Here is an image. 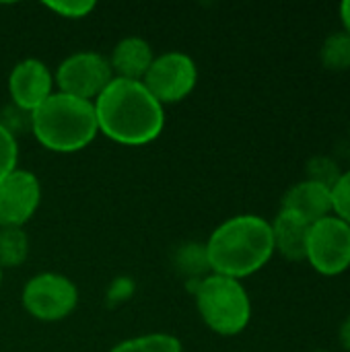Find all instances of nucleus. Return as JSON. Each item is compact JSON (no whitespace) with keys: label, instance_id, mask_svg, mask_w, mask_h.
<instances>
[{"label":"nucleus","instance_id":"obj_1","mask_svg":"<svg viewBox=\"0 0 350 352\" xmlns=\"http://www.w3.org/2000/svg\"><path fill=\"white\" fill-rule=\"evenodd\" d=\"M93 105L99 134L122 146L151 144L165 128V107L142 80L113 78Z\"/></svg>","mask_w":350,"mask_h":352},{"label":"nucleus","instance_id":"obj_2","mask_svg":"<svg viewBox=\"0 0 350 352\" xmlns=\"http://www.w3.org/2000/svg\"><path fill=\"white\" fill-rule=\"evenodd\" d=\"M204 250L210 272L243 280L274 256L272 227L258 214H235L210 233Z\"/></svg>","mask_w":350,"mask_h":352},{"label":"nucleus","instance_id":"obj_3","mask_svg":"<svg viewBox=\"0 0 350 352\" xmlns=\"http://www.w3.org/2000/svg\"><path fill=\"white\" fill-rule=\"evenodd\" d=\"M29 130L35 140L52 153H78L99 134L95 105L54 91L29 116Z\"/></svg>","mask_w":350,"mask_h":352},{"label":"nucleus","instance_id":"obj_4","mask_svg":"<svg viewBox=\"0 0 350 352\" xmlns=\"http://www.w3.org/2000/svg\"><path fill=\"white\" fill-rule=\"evenodd\" d=\"M196 309L215 334L237 336L252 320V299L241 280L210 272L194 285Z\"/></svg>","mask_w":350,"mask_h":352},{"label":"nucleus","instance_id":"obj_5","mask_svg":"<svg viewBox=\"0 0 350 352\" xmlns=\"http://www.w3.org/2000/svg\"><path fill=\"white\" fill-rule=\"evenodd\" d=\"M21 303L39 322H62L76 309L78 289L60 272H39L25 283Z\"/></svg>","mask_w":350,"mask_h":352},{"label":"nucleus","instance_id":"obj_6","mask_svg":"<svg viewBox=\"0 0 350 352\" xmlns=\"http://www.w3.org/2000/svg\"><path fill=\"white\" fill-rule=\"evenodd\" d=\"M113 78L116 76L107 56L91 50L66 56L54 72L56 91L91 103L107 89Z\"/></svg>","mask_w":350,"mask_h":352},{"label":"nucleus","instance_id":"obj_7","mask_svg":"<svg viewBox=\"0 0 350 352\" xmlns=\"http://www.w3.org/2000/svg\"><path fill=\"white\" fill-rule=\"evenodd\" d=\"M198 82V66L192 56L184 52H165L155 56L142 85L165 107L184 101Z\"/></svg>","mask_w":350,"mask_h":352},{"label":"nucleus","instance_id":"obj_8","mask_svg":"<svg viewBox=\"0 0 350 352\" xmlns=\"http://www.w3.org/2000/svg\"><path fill=\"white\" fill-rule=\"evenodd\" d=\"M305 260L324 276H338L350 268V225L330 214L311 225Z\"/></svg>","mask_w":350,"mask_h":352},{"label":"nucleus","instance_id":"obj_9","mask_svg":"<svg viewBox=\"0 0 350 352\" xmlns=\"http://www.w3.org/2000/svg\"><path fill=\"white\" fill-rule=\"evenodd\" d=\"M41 202V184L35 173L17 167L0 179V229L17 227L33 219Z\"/></svg>","mask_w":350,"mask_h":352},{"label":"nucleus","instance_id":"obj_10","mask_svg":"<svg viewBox=\"0 0 350 352\" xmlns=\"http://www.w3.org/2000/svg\"><path fill=\"white\" fill-rule=\"evenodd\" d=\"M54 91V72L37 58H25L17 62L8 74V95L12 107L25 113H33Z\"/></svg>","mask_w":350,"mask_h":352},{"label":"nucleus","instance_id":"obj_11","mask_svg":"<svg viewBox=\"0 0 350 352\" xmlns=\"http://www.w3.org/2000/svg\"><path fill=\"white\" fill-rule=\"evenodd\" d=\"M281 210H289L314 225L332 214V188L311 179L297 182L285 192Z\"/></svg>","mask_w":350,"mask_h":352},{"label":"nucleus","instance_id":"obj_12","mask_svg":"<svg viewBox=\"0 0 350 352\" xmlns=\"http://www.w3.org/2000/svg\"><path fill=\"white\" fill-rule=\"evenodd\" d=\"M107 60L116 78L142 80L155 60V52H153V45L144 37L130 35V37L120 39L113 45Z\"/></svg>","mask_w":350,"mask_h":352},{"label":"nucleus","instance_id":"obj_13","mask_svg":"<svg viewBox=\"0 0 350 352\" xmlns=\"http://www.w3.org/2000/svg\"><path fill=\"white\" fill-rule=\"evenodd\" d=\"M274 252L289 262H303L307 256V237L311 225L289 210H281L270 223Z\"/></svg>","mask_w":350,"mask_h":352},{"label":"nucleus","instance_id":"obj_14","mask_svg":"<svg viewBox=\"0 0 350 352\" xmlns=\"http://www.w3.org/2000/svg\"><path fill=\"white\" fill-rule=\"evenodd\" d=\"M184 346L179 338L165 334V332H153V334H142L134 336L128 340L118 342L109 352H182Z\"/></svg>","mask_w":350,"mask_h":352},{"label":"nucleus","instance_id":"obj_15","mask_svg":"<svg viewBox=\"0 0 350 352\" xmlns=\"http://www.w3.org/2000/svg\"><path fill=\"white\" fill-rule=\"evenodd\" d=\"M29 256V237L23 229H0V268H17Z\"/></svg>","mask_w":350,"mask_h":352},{"label":"nucleus","instance_id":"obj_16","mask_svg":"<svg viewBox=\"0 0 350 352\" xmlns=\"http://www.w3.org/2000/svg\"><path fill=\"white\" fill-rule=\"evenodd\" d=\"M320 60L328 70L342 72L350 68V35L347 31H336L326 37L320 50Z\"/></svg>","mask_w":350,"mask_h":352},{"label":"nucleus","instance_id":"obj_17","mask_svg":"<svg viewBox=\"0 0 350 352\" xmlns=\"http://www.w3.org/2000/svg\"><path fill=\"white\" fill-rule=\"evenodd\" d=\"M177 264H182L184 272L192 276L194 285L200 283L204 276L210 274V266H208V258H206V250L204 245H186L182 252H179V260Z\"/></svg>","mask_w":350,"mask_h":352},{"label":"nucleus","instance_id":"obj_18","mask_svg":"<svg viewBox=\"0 0 350 352\" xmlns=\"http://www.w3.org/2000/svg\"><path fill=\"white\" fill-rule=\"evenodd\" d=\"M305 171H307V179L324 184L328 188H332L340 179V175H342L340 165L332 157H326V155H318V157L309 159Z\"/></svg>","mask_w":350,"mask_h":352},{"label":"nucleus","instance_id":"obj_19","mask_svg":"<svg viewBox=\"0 0 350 352\" xmlns=\"http://www.w3.org/2000/svg\"><path fill=\"white\" fill-rule=\"evenodd\" d=\"M19 167V144L17 136L0 122V179Z\"/></svg>","mask_w":350,"mask_h":352},{"label":"nucleus","instance_id":"obj_20","mask_svg":"<svg viewBox=\"0 0 350 352\" xmlns=\"http://www.w3.org/2000/svg\"><path fill=\"white\" fill-rule=\"evenodd\" d=\"M43 6L62 16V19H72V21H78V19H85L89 16L93 10H95V2L93 0H52V2H43Z\"/></svg>","mask_w":350,"mask_h":352},{"label":"nucleus","instance_id":"obj_21","mask_svg":"<svg viewBox=\"0 0 350 352\" xmlns=\"http://www.w3.org/2000/svg\"><path fill=\"white\" fill-rule=\"evenodd\" d=\"M332 214L350 225V169L332 186Z\"/></svg>","mask_w":350,"mask_h":352},{"label":"nucleus","instance_id":"obj_22","mask_svg":"<svg viewBox=\"0 0 350 352\" xmlns=\"http://www.w3.org/2000/svg\"><path fill=\"white\" fill-rule=\"evenodd\" d=\"M134 291V285L130 283V278H116L113 285H111V291H109V297L111 299H128Z\"/></svg>","mask_w":350,"mask_h":352},{"label":"nucleus","instance_id":"obj_23","mask_svg":"<svg viewBox=\"0 0 350 352\" xmlns=\"http://www.w3.org/2000/svg\"><path fill=\"white\" fill-rule=\"evenodd\" d=\"M338 340H340V346H342L347 352H350V314L344 318V322L340 324Z\"/></svg>","mask_w":350,"mask_h":352},{"label":"nucleus","instance_id":"obj_24","mask_svg":"<svg viewBox=\"0 0 350 352\" xmlns=\"http://www.w3.org/2000/svg\"><path fill=\"white\" fill-rule=\"evenodd\" d=\"M340 19H342L344 31L350 35V0H344V2L340 4Z\"/></svg>","mask_w":350,"mask_h":352},{"label":"nucleus","instance_id":"obj_25","mask_svg":"<svg viewBox=\"0 0 350 352\" xmlns=\"http://www.w3.org/2000/svg\"><path fill=\"white\" fill-rule=\"evenodd\" d=\"M0 285H2V268H0Z\"/></svg>","mask_w":350,"mask_h":352},{"label":"nucleus","instance_id":"obj_26","mask_svg":"<svg viewBox=\"0 0 350 352\" xmlns=\"http://www.w3.org/2000/svg\"><path fill=\"white\" fill-rule=\"evenodd\" d=\"M320 352H326V351H320Z\"/></svg>","mask_w":350,"mask_h":352}]
</instances>
